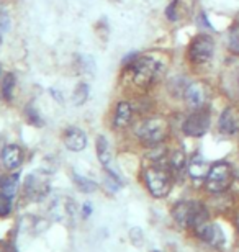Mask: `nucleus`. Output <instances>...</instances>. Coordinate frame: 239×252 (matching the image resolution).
Segmentation results:
<instances>
[{
  "label": "nucleus",
  "mask_w": 239,
  "mask_h": 252,
  "mask_svg": "<svg viewBox=\"0 0 239 252\" xmlns=\"http://www.w3.org/2000/svg\"><path fill=\"white\" fill-rule=\"evenodd\" d=\"M51 215L56 221L64 224H70L75 216V205L69 196H59L53 201L51 206Z\"/></svg>",
  "instance_id": "nucleus-9"
},
{
  "label": "nucleus",
  "mask_w": 239,
  "mask_h": 252,
  "mask_svg": "<svg viewBox=\"0 0 239 252\" xmlns=\"http://www.w3.org/2000/svg\"><path fill=\"white\" fill-rule=\"evenodd\" d=\"M97 156H99L100 162L105 165V169H108L110 160H111V154H110L108 143H106V139L103 138V136H99V138H97Z\"/></svg>",
  "instance_id": "nucleus-17"
},
{
  "label": "nucleus",
  "mask_w": 239,
  "mask_h": 252,
  "mask_svg": "<svg viewBox=\"0 0 239 252\" xmlns=\"http://www.w3.org/2000/svg\"><path fill=\"white\" fill-rule=\"evenodd\" d=\"M3 98L5 100H10L12 98V92H13V87H15V77L12 74H8L7 77H5V80H3Z\"/></svg>",
  "instance_id": "nucleus-22"
},
{
  "label": "nucleus",
  "mask_w": 239,
  "mask_h": 252,
  "mask_svg": "<svg viewBox=\"0 0 239 252\" xmlns=\"http://www.w3.org/2000/svg\"><path fill=\"white\" fill-rule=\"evenodd\" d=\"M218 129L225 136H235L239 133V108L226 107L218 118Z\"/></svg>",
  "instance_id": "nucleus-10"
},
{
  "label": "nucleus",
  "mask_w": 239,
  "mask_h": 252,
  "mask_svg": "<svg viewBox=\"0 0 239 252\" xmlns=\"http://www.w3.org/2000/svg\"><path fill=\"white\" fill-rule=\"evenodd\" d=\"M187 170H189V175L193 179V180H200V179H205L208 170H210V167H208L206 160L202 158V156H193V158L189 160V164H187Z\"/></svg>",
  "instance_id": "nucleus-16"
},
{
  "label": "nucleus",
  "mask_w": 239,
  "mask_h": 252,
  "mask_svg": "<svg viewBox=\"0 0 239 252\" xmlns=\"http://www.w3.org/2000/svg\"><path fill=\"white\" fill-rule=\"evenodd\" d=\"M167 134H169V123L166 118L152 117L143 120L138 128H136V136L138 139L147 148H156L161 146L166 141Z\"/></svg>",
  "instance_id": "nucleus-3"
},
{
  "label": "nucleus",
  "mask_w": 239,
  "mask_h": 252,
  "mask_svg": "<svg viewBox=\"0 0 239 252\" xmlns=\"http://www.w3.org/2000/svg\"><path fill=\"white\" fill-rule=\"evenodd\" d=\"M87 94H89V90H87V85H79V89H75V94H74V100H75V103H84L85 100H87Z\"/></svg>",
  "instance_id": "nucleus-24"
},
{
  "label": "nucleus",
  "mask_w": 239,
  "mask_h": 252,
  "mask_svg": "<svg viewBox=\"0 0 239 252\" xmlns=\"http://www.w3.org/2000/svg\"><path fill=\"white\" fill-rule=\"evenodd\" d=\"M12 213V196L0 191V218H7Z\"/></svg>",
  "instance_id": "nucleus-20"
},
{
  "label": "nucleus",
  "mask_w": 239,
  "mask_h": 252,
  "mask_svg": "<svg viewBox=\"0 0 239 252\" xmlns=\"http://www.w3.org/2000/svg\"><path fill=\"white\" fill-rule=\"evenodd\" d=\"M215 56V39L208 34H197L189 44L187 58L193 65H203Z\"/></svg>",
  "instance_id": "nucleus-6"
},
{
  "label": "nucleus",
  "mask_w": 239,
  "mask_h": 252,
  "mask_svg": "<svg viewBox=\"0 0 239 252\" xmlns=\"http://www.w3.org/2000/svg\"><path fill=\"white\" fill-rule=\"evenodd\" d=\"M238 228H239V218H238Z\"/></svg>",
  "instance_id": "nucleus-25"
},
{
  "label": "nucleus",
  "mask_w": 239,
  "mask_h": 252,
  "mask_svg": "<svg viewBox=\"0 0 239 252\" xmlns=\"http://www.w3.org/2000/svg\"><path fill=\"white\" fill-rule=\"evenodd\" d=\"M18 187V175H12V177L5 179L3 184H2V190L3 193H7L8 196H13L15 191H17Z\"/></svg>",
  "instance_id": "nucleus-21"
},
{
  "label": "nucleus",
  "mask_w": 239,
  "mask_h": 252,
  "mask_svg": "<svg viewBox=\"0 0 239 252\" xmlns=\"http://www.w3.org/2000/svg\"><path fill=\"white\" fill-rule=\"evenodd\" d=\"M144 184L149 193L156 198H164L169 195L172 189V170L166 165H162L159 160H154V164L147 165L144 169Z\"/></svg>",
  "instance_id": "nucleus-2"
},
{
  "label": "nucleus",
  "mask_w": 239,
  "mask_h": 252,
  "mask_svg": "<svg viewBox=\"0 0 239 252\" xmlns=\"http://www.w3.org/2000/svg\"><path fill=\"white\" fill-rule=\"evenodd\" d=\"M74 180H75V184L79 185V189L82 191H94L97 189V185L94 182H90V180H87V179H82L80 175H75Z\"/></svg>",
  "instance_id": "nucleus-23"
},
{
  "label": "nucleus",
  "mask_w": 239,
  "mask_h": 252,
  "mask_svg": "<svg viewBox=\"0 0 239 252\" xmlns=\"http://www.w3.org/2000/svg\"><path fill=\"white\" fill-rule=\"evenodd\" d=\"M210 110L206 107L200 110H193V112L184 120L182 123V131L184 134L190 136V138H200L210 128Z\"/></svg>",
  "instance_id": "nucleus-7"
},
{
  "label": "nucleus",
  "mask_w": 239,
  "mask_h": 252,
  "mask_svg": "<svg viewBox=\"0 0 239 252\" xmlns=\"http://www.w3.org/2000/svg\"><path fill=\"white\" fill-rule=\"evenodd\" d=\"M0 159H2V164H3L5 169L15 170V169H18L23 162V149L17 144H8L2 149V156H0Z\"/></svg>",
  "instance_id": "nucleus-14"
},
{
  "label": "nucleus",
  "mask_w": 239,
  "mask_h": 252,
  "mask_svg": "<svg viewBox=\"0 0 239 252\" xmlns=\"http://www.w3.org/2000/svg\"><path fill=\"white\" fill-rule=\"evenodd\" d=\"M64 146L72 153H80L82 149H85L87 146V136L80 128H75V126H70L64 131L63 136Z\"/></svg>",
  "instance_id": "nucleus-12"
},
{
  "label": "nucleus",
  "mask_w": 239,
  "mask_h": 252,
  "mask_svg": "<svg viewBox=\"0 0 239 252\" xmlns=\"http://www.w3.org/2000/svg\"><path fill=\"white\" fill-rule=\"evenodd\" d=\"M235 180V170L228 162H216L208 170L205 177V189L210 193H223L231 187Z\"/></svg>",
  "instance_id": "nucleus-5"
},
{
  "label": "nucleus",
  "mask_w": 239,
  "mask_h": 252,
  "mask_svg": "<svg viewBox=\"0 0 239 252\" xmlns=\"http://www.w3.org/2000/svg\"><path fill=\"white\" fill-rule=\"evenodd\" d=\"M130 77L135 87L141 90H147L154 85L157 80L162 77L166 72V63L161 58L154 56V54H144V56H138L131 63H128Z\"/></svg>",
  "instance_id": "nucleus-1"
},
{
  "label": "nucleus",
  "mask_w": 239,
  "mask_h": 252,
  "mask_svg": "<svg viewBox=\"0 0 239 252\" xmlns=\"http://www.w3.org/2000/svg\"><path fill=\"white\" fill-rule=\"evenodd\" d=\"M228 48L233 54L239 56V22H236L230 30V38H228Z\"/></svg>",
  "instance_id": "nucleus-19"
},
{
  "label": "nucleus",
  "mask_w": 239,
  "mask_h": 252,
  "mask_svg": "<svg viewBox=\"0 0 239 252\" xmlns=\"http://www.w3.org/2000/svg\"><path fill=\"white\" fill-rule=\"evenodd\" d=\"M48 190H49V184L46 177H41L39 174H32L27 179V182H25V191L33 200L43 198L48 193Z\"/></svg>",
  "instance_id": "nucleus-13"
},
{
  "label": "nucleus",
  "mask_w": 239,
  "mask_h": 252,
  "mask_svg": "<svg viewBox=\"0 0 239 252\" xmlns=\"http://www.w3.org/2000/svg\"><path fill=\"white\" fill-rule=\"evenodd\" d=\"M208 98H210V87L205 82H202V80L189 84L184 90V100L187 107L192 110L205 108Z\"/></svg>",
  "instance_id": "nucleus-8"
},
{
  "label": "nucleus",
  "mask_w": 239,
  "mask_h": 252,
  "mask_svg": "<svg viewBox=\"0 0 239 252\" xmlns=\"http://www.w3.org/2000/svg\"><path fill=\"white\" fill-rule=\"evenodd\" d=\"M195 233L202 241H205V243H208L210 246H215V248H218V246H221L225 243V236H223L221 229L218 228L216 224L208 223V221L202 223L200 226H197Z\"/></svg>",
  "instance_id": "nucleus-11"
},
{
  "label": "nucleus",
  "mask_w": 239,
  "mask_h": 252,
  "mask_svg": "<svg viewBox=\"0 0 239 252\" xmlns=\"http://www.w3.org/2000/svg\"><path fill=\"white\" fill-rule=\"evenodd\" d=\"M172 216L182 228H193L200 226L202 223L208 221V211L203 203L195 200L180 201L172 210Z\"/></svg>",
  "instance_id": "nucleus-4"
},
{
  "label": "nucleus",
  "mask_w": 239,
  "mask_h": 252,
  "mask_svg": "<svg viewBox=\"0 0 239 252\" xmlns=\"http://www.w3.org/2000/svg\"><path fill=\"white\" fill-rule=\"evenodd\" d=\"M187 165V158L184 154V151L182 149H177L174 153L171 154V159H169V169L172 172H179Z\"/></svg>",
  "instance_id": "nucleus-18"
},
{
  "label": "nucleus",
  "mask_w": 239,
  "mask_h": 252,
  "mask_svg": "<svg viewBox=\"0 0 239 252\" xmlns=\"http://www.w3.org/2000/svg\"><path fill=\"white\" fill-rule=\"evenodd\" d=\"M238 84H239V77H238Z\"/></svg>",
  "instance_id": "nucleus-26"
},
{
  "label": "nucleus",
  "mask_w": 239,
  "mask_h": 252,
  "mask_svg": "<svg viewBox=\"0 0 239 252\" xmlns=\"http://www.w3.org/2000/svg\"><path fill=\"white\" fill-rule=\"evenodd\" d=\"M131 120H133V105L130 102H120L116 105V110H115V117H113V125L115 128H126Z\"/></svg>",
  "instance_id": "nucleus-15"
}]
</instances>
